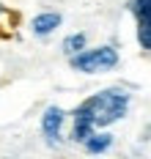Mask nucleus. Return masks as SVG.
Returning a JSON list of instances; mask_svg holds the SVG:
<instances>
[{
    "label": "nucleus",
    "instance_id": "obj_9",
    "mask_svg": "<svg viewBox=\"0 0 151 159\" xmlns=\"http://www.w3.org/2000/svg\"><path fill=\"white\" fill-rule=\"evenodd\" d=\"M0 14H6V6H0Z\"/></svg>",
    "mask_w": 151,
    "mask_h": 159
},
{
    "label": "nucleus",
    "instance_id": "obj_4",
    "mask_svg": "<svg viewBox=\"0 0 151 159\" xmlns=\"http://www.w3.org/2000/svg\"><path fill=\"white\" fill-rule=\"evenodd\" d=\"M63 118H66V115H63L61 107H47V110H44V115H41V132H44V137H47L50 143H58Z\"/></svg>",
    "mask_w": 151,
    "mask_h": 159
},
{
    "label": "nucleus",
    "instance_id": "obj_8",
    "mask_svg": "<svg viewBox=\"0 0 151 159\" xmlns=\"http://www.w3.org/2000/svg\"><path fill=\"white\" fill-rule=\"evenodd\" d=\"M80 49H85V33H71L63 39V52L66 55H77Z\"/></svg>",
    "mask_w": 151,
    "mask_h": 159
},
{
    "label": "nucleus",
    "instance_id": "obj_3",
    "mask_svg": "<svg viewBox=\"0 0 151 159\" xmlns=\"http://www.w3.org/2000/svg\"><path fill=\"white\" fill-rule=\"evenodd\" d=\"M129 11L137 19V41L151 52V0H129Z\"/></svg>",
    "mask_w": 151,
    "mask_h": 159
},
{
    "label": "nucleus",
    "instance_id": "obj_1",
    "mask_svg": "<svg viewBox=\"0 0 151 159\" xmlns=\"http://www.w3.org/2000/svg\"><path fill=\"white\" fill-rule=\"evenodd\" d=\"M77 110H83L94 121V126H110V124H116V121H121L126 115L129 93L121 91V88H107V91H99L91 99H85Z\"/></svg>",
    "mask_w": 151,
    "mask_h": 159
},
{
    "label": "nucleus",
    "instance_id": "obj_5",
    "mask_svg": "<svg viewBox=\"0 0 151 159\" xmlns=\"http://www.w3.org/2000/svg\"><path fill=\"white\" fill-rule=\"evenodd\" d=\"M61 14H55V11H44V14H36L33 22H30V28H33L36 36H50L55 33V28H61Z\"/></svg>",
    "mask_w": 151,
    "mask_h": 159
},
{
    "label": "nucleus",
    "instance_id": "obj_7",
    "mask_svg": "<svg viewBox=\"0 0 151 159\" xmlns=\"http://www.w3.org/2000/svg\"><path fill=\"white\" fill-rule=\"evenodd\" d=\"M110 145H113V134H104V132H102V134H91V137L85 140V151H88V154H104Z\"/></svg>",
    "mask_w": 151,
    "mask_h": 159
},
{
    "label": "nucleus",
    "instance_id": "obj_6",
    "mask_svg": "<svg viewBox=\"0 0 151 159\" xmlns=\"http://www.w3.org/2000/svg\"><path fill=\"white\" fill-rule=\"evenodd\" d=\"M94 129H96L94 121H91L83 110H74V129H71V137H74L77 143H85V140L94 134Z\"/></svg>",
    "mask_w": 151,
    "mask_h": 159
},
{
    "label": "nucleus",
    "instance_id": "obj_2",
    "mask_svg": "<svg viewBox=\"0 0 151 159\" xmlns=\"http://www.w3.org/2000/svg\"><path fill=\"white\" fill-rule=\"evenodd\" d=\"M118 66V52L116 47H96V49H80L77 55H71V69L83 71V74H99L110 71Z\"/></svg>",
    "mask_w": 151,
    "mask_h": 159
}]
</instances>
